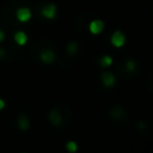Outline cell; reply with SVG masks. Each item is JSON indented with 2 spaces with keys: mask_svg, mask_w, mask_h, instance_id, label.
<instances>
[{
  "mask_svg": "<svg viewBox=\"0 0 153 153\" xmlns=\"http://www.w3.org/2000/svg\"><path fill=\"white\" fill-rule=\"evenodd\" d=\"M16 18L20 23H26L31 19V10L29 7H19L16 11Z\"/></svg>",
  "mask_w": 153,
  "mask_h": 153,
  "instance_id": "cell-1",
  "label": "cell"
},
{
  "mask_svg": "<svg viewBox=\"0 0 153 153\" xmlns=\"http://www.w3.org/2000/svg\"><path fill=\"white\" fill-rule=\"evenodd\" d=\"M110 41H111V44H112L114 47L121 48V47H123L124 43H126V36H124L121 31H115V32L111 35Z\"/></svg>",
  "mask_w": 153,
  "mask_h": 153,
  "instance_id": "cell-2",
  "label": "cell"
},
{
  "mask_svg": "<svg viewBox=\"0 0 153 153\" xmlns=\"http://www.w3.org/2000/svg\"><path fill=\"white\" fill-rule=\"evenodd\" d=\"M41 14L47 19H54L56 16V6L54 4H47L42 7Z\"/></svg>",
  "mask_w": 153,
  "mask_h": 153,
  "instance_id": "cell-3",
  "label": "cell"
},
{
  "mask_svg": "<svg viewBox=\"0 0 153 153\" xmlns=\"http://www.w3.org/2000/svg\"><path fill=\"white\" fill-rule=\"evenodd\" d=\"M88 30L93 35H99L103 30H104V22L100 19H94L88 25Z\"/></svg>",
  "mask_w": 153,
  "mask_h": 153,
  "instance_id": "cell-4",
  "label": "cell"
},
{
  "mask_svg": "<svg viewBox=\"0 0 153 153\" xmlns=\"http://www.w3.org/2000/svg\"><path fill=\"white\" fill-rule=\"evenodd\" d=\"M39 57H41V61L49 65V63H53L56 59L55 56V53L51 50V49H43L39 54Z\"/></svg>",
  "mask_w": 153,
  "mask_h": 153,
  "instance_id": "cell-5",
  "label": "cell"
},
{
  "mask_svg": "<svg viewBox=\"0 0 153 153\" xmlns=\"http://www.w3.org/2000/svg\"><path fill=\"white\" fill-rule=\"evenodd\" d=\"M48 118L50 121V123L54 126V127H59L62 122V116H61V112L57 110V109H53L50 110L49 115H48Z\"/></svg>",
  "mask_w": 153,
  "mask_h": 153,
  "instance_id": "cell-6",
  "label": "cell"
},
{
  "mask_svg": "<svg viewBox=\"0 0 153 153\" xmlns=\"http://www.w3.org/2000/svg\"><path fill=\"white\" fill-rule=\"evenodd\" d=\"M100 79H102V84H103L105 87H111V86H114V84H115V76H114V74L110 73V72H104V73L102 74V76H100Z\"/></svg>",
  "mask_w": 153,
  "mask_h": 153,
  "instance_id": "cell-7",
  "label": "cell"
},
{
  "mask_svg": "<svg viewBox=\"0 0 153 153\" xmlns=\"http://www.w3.org/2000/svg\"><path fill=\"white\" fill-rule=\"evenodd\" d=\"M17 124H18L19 129L26 130L30 127V120H29V117L25 114H20L19 117H18V120H17Z\"/></svg>",
  "mask_w": 153,
  "mask_h": 153,
  "instance_id": "cell-8",
  "label": "cell"
},
{
  "mask_svg": "<svg viewBox=\"0 0 153 153\" xmlns=\"http://www.w3.org/2000/svg\"><path fill=\"white\" fill-rule=\"evenodd\" d=\"M14 42L18 44V45H24L26 42H27V36L24 31H17L14 33Z\"/></svg>",
  "mask_w": 153,
  "mask_h": 153,
  "instance_id": "cell-9",
  "label": "cell"
},
{
  "mask_svg": "<svg viewBox=\"0 0 153 153\" xmlns=\"http://www.w3.org/2000/svg\"><path fill=\"white\" fill-rule=\"evenodd\" d=\"M99 63H100L102 67H109V66H111V63H112V57H111L110 55H104V56L100 57Z\"/></svg>",
  "mask_w": 153,
  "mask_h": 153,
  "instance_id": "cell-10",
  "label": "cell"
},
{
  "mask_svg": "<svg viewBox=\"0 0 153 153\" xmlns=\"http://www.w3.org/2000/svg\"><path fill=\"white\" fill-rule=\"evenodd\" d=\"M66 149L68 151V152H71V153H74V152H76L78 151V143L75 142V141H67L66 142Z\"/></svg>",
  "mask_w": 153,
  "mask_h": 153,
  "instance_id": "cell-11",
  "label": "cell"
},
{
  "mask_svg": "<svg viewBox=\"0 0 153 153\" xmlns=\"http://www.w3.org/2000/svg\"><path fill=\"white\" fill-rule=\"evenodd\" d=\"M66 50H67V53H68L69 55H74V54L78 51V43H76V42H71V43L67 45Z\"/></svg>",
  "mask_w": 153,
  "mask_h": 153,
  "instance_id": "cell-12",
  "label": "cell"
},
{
  "mask_svg": "<svg viewBox=\"0 0 153 153\" xmlns=\"http://www.w3.org/2000/svg\"><path fill=\"white\" fill-rule=\"evenodd\" d=\"M136 68V63L134 61H127L126 63V69L129 72H134V69Z\"/></svg>",
  "mask_w": 153,
  "mask_h": 153,
  "instance_id": "cell-13",
  "label": "cell"
},
{
  "mask_svg": "<svg viewBox=\"0 0 153 153\" xmlns=\"http://www.w3.org/2000/svg\"><path fill=\"white\" fill-rule=\"evenodd\" d=\"M4 108H5V102H4V99L0 98V111H1Z\"/></svg>",
  "mask_w": 153,
  "mask_h": 153,
  "instance_id": "cell-14",
  "label": "cell"
},
{
  "mask_svg": "<svg viewBox=\"0 0 153 153\" xmlns=\"http://www.w3.org/2000/svg\"><path fill=\"white\" fill-rule=\"evenodd\" d=\"M4 39H5V33H4V31L0 30V42H2Z\"/></svg>",
  "mask_w": 153,
  "mask_h": 153,
  "instance_id": "cell-15",
  "label": "cell"
},
{
  "mask_svg": "<svg viewBox=\"0 0 153 153\" xmlns=\"http://www.w3.org/2000/svg\"><path fill=\"white\" fill-rule=\"evenodd\" d=\"M2 57H5V50L2 48H0V59H2Z\"/></svg>",
  "mask_w": 153,
  "mask_h": 153,
  "instance_id": "cell-16",
  "label": "cell"
}]
</instances>
